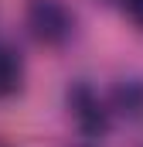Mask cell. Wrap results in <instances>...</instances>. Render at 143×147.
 Listing matches in <instances>:
<instances>
[{"mask_svg":"<svg viewBox=\"0 0 143 147\" xmlns=\"http://www.w3.org/2000/svg\"><path fill=\"white\" fill-rule=\"evenodd\" d=\"M24 21L41 45H65L75 31V14L65 7V0H27Z\"/></svg>","mask_w":143,"mask_h":147,"instance_id":"cell-1","label":"cell"},{"mask_svg":"<svg viewBox=\"0 0 143 147\" xmlns=\"http://www.w3.org/2000/svg\"><path fill=\"white\" fill-rule=\"evenodd\" d=\"M68 110H72V116H75V123H78L82 134L102 137L109 130V110L102 106V99H99L85 82H78V86L68 89Z\"/></svg>","mask_w":143,"mask_h":147,"instance_id":"cell-2","label":"cell"},{"mask_svg":"<svg viewBox=\"0 0 143 147\" xmlns=\"http://www.w3.org/2000/svg\"><path fill=\"white\" fill-rule=\"evenodd\" d=\"M24 82V65L14 48L0 45V99H10Z\"/></svg>","mask_w":143,"mask_h":147,"instance_id":"cell-3","label":"cell"},{"mask_svg":"<svg viewBox=\"0 0 143 147\" xmlns=\"http://www.w3.org/2000/svg\"><path fill=\"white\" fill-rule=\"evenodd\" d=\"M119 7H123V14L136 24V28H143V0H116Z\"/></svg>","mask_w":143,"mask_h":147,"instance_id":"cell-4","label":"cell"}]
</instances>
